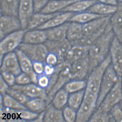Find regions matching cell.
Returning <instances> with one entry per match:
<instances>
[{
  "label": "cell",
  "instance_id": "1",
  "mask_svg": "<svg viewBox=\"0 0 122 122\" xmlns=\"http://www.w3.org/2000/svg\"><path fill=\"white\" fill-rule=\"evenodd\" d=\"M115 36L110 21L103 34L89 46V75L109 54L111 45Z\"/></svg>",
  "mask_w": 122,
  "mask_h": 122
},
{
  "label": "cell",
  "instance_id": "2",
  "mask_svg": "<svg viewBox=\"0 0 122 122\" xmlns=\"http://www.w3.org/2000/svg\"><path fill=\"white\" fill-rule=\"evenodd\" d=\"M105 71L103 67L99 66L93 69L86 79V85L81 107L89 111L96 110L102 80Z\"/></svg>",
  "mask_w": 122,
  "mask_h": 122
},
{
  "label": "cell",
  "instance_id": "3",
  "mask_svg": "<svg viewBox=\"0 0 122 122\" xmlns=\"http://www.w3.org/2000/svg\"><path fill=\"white\" fill-rule=\"evenodd\" d=\"M119 78L117 73L111 63L106 68L102 78L97 102L96 109L99 107L105 97L114 86Z\"/></svg>",
  "mask_w": 122,
  "mask_h": 122
},
{
  "label": "cell",
  "instance_id": "4",
  "mask_svg": "<svg viewBox=\"0 0 122 122\" xmlns=\"http://www.w3.org/2000/svg\"><path fill=\"white\" fill-rule=\"evenodd\" d=\"M18 48L25 53L32 61H39L46 64V57L49 52L44 43L32 44L22 43Z\"/></svg>",
  "mask_w": 122,
  "mask_h": 122
},
{
  "label": "cell",
  "instance_id": "5",
  "mask_svg": "<svg viewBox=\"0 0 122 122\" xmlns=\"http://www.w3.org/2000/svg\"><path fill=\"white\" fill-rule=\"evenodd\" d=\"M27 30L17 31L7 35L1 40L0 56L4 57L8 53L14 51L22 42L24 36Z\"/></svg>",
  "mask_w": 122,
  "mask_h": 122
},
{
  "label": "cell",
  "instance_id": "6",
  "mask_svg": "<svg viewBox=\"0 0 122 122\" xmlns=\"http://www.w3.org/2000/svg\"><path fill=\"white\" fill-rule=\"evenodd\" d=\"M122 78H119L117 82L105 97L98 108L103 112H109L113 107L121 101L122 100Z\"/></svg>",
  "mask_w": 122,
  "mask_h": 122
},
{
  "label": "cell",
  "instance_id": "7",
  "mask_svg": "<svg viewBox=\"0 0 122 122\" xmlns=\"http://www.w3.org/2000/svg\"><path fill=\"white\" fill-rule=\"evenodd\" d=\"M71 80V64L65 60L62 62V66L58 73V77L55 84L48 94V105L51 102L56 92L62 89L66 84Z\"/></svg>",
  "mask_w": 122,
  "mask_h": 122
},
{
  "label": "cell",
  "instance_id": "8",
  "mask_svg": "<svg viewBox=\"0 0 122 122\" xmlns=\"http://www.w3.org/2000/svg\"><path fill=\"white\" fill-rule=\"evenodd\" d=\"M44 44L47 47L49 53H53L57 56L58 63L65 61L67 53L72 46L67 39L59 41L47 40Z\"/></svg>",
  "mask_w": 122,
  "mask_h": 122
},
{
  "label": "cell",
  "instance_id": "9",
  "mask_svg": "<svg viewBox=\"0 0 122 122\" xmlns=\"http://www.w3.org/2000/svg\"><path fill=\"white\" fill-rule=\"evenodd\" d=\"M10 88L20 91L31 99L40 98L44 99L46 102L47 107L48 106L49 99L46 90L36 84H30L24 85H14Z\"/></svg>",
  "mask_w": 122,
  "mask_h": 122
},
{
  "label": "cell",
  "instance_id": "10",
  "mask_svg": "<svg viewBox=\"0 0 122 122\" xmlns=\"http://www.w3.org/2000/svg\"><path fill=\"white\" fill-rule=\"evenodd\" d=\"M111 64L119 78H122V47L115 36L111 45Z\"/></svg>",
  "mask_w": 122,
  "mask_h": 122
},
{
  "label": "cell",
  "instance_id": "11",
  "mask_svg": "<svg viewBox=\"0 0 122 122\" xmlns=\"http://www.w3.org/2000/svg\"><path fill=\"white\" fill-rule=\"evenodd\" d=\"M21 29H22L21 25L18 17L1 15V40L10 34Z\"/></svg>",
  "mask_w": 122,
  "mask_h": 122
},
{
  "label": "cell",
  "instance_id": "12",
  "mask_svg": "<svg viewBox=\"0 0 122 122\" xmlns=\"http://www.w3.org/2000/svg\"><path fill=\"white\" fill-rule=\"evenodd\" d=\"M34 13L33 0H20L18 18L22 29H27L29 21Z\"/></svg>",
  "mask_w": 122,
  "mask_h": 122
},
{
  "label": "cell",
  "instance_id": "13",
  "mask_svg": "<svg viewBox=\"0 0 122 122\" xmlns=\"http://www.w3.org/2000/svg\"><path fill=\"white\" fill-rule=\"evenodd\" d=\"M89 74V56L80 59L71 64V80H84Z\"/></svg>",
  "mask_w": 122,
  "mask_h": 122
},
{
  "label": "cell",
  "instance_id": "14",
  "mask_svg": "<svg viewBox=\"0 0 122 122\" xmlns=\"http://www.w3.org/2000/svg\"><path fill=\"white\" fill-rule=\"evenodd\" d=\"M0 67L1 69L10 71L16 77L22 73L17 56L15 51L4 55Z\"/></svg>",
  "mask_w": 122,
  "mask_h": 122
},
{
  "label": "cell",
  "instance_id": "15",
  "mask_svg": "<svg viewBox=\"0 0 122 122\" xmlns=\"http://www.w3.org/2000/svg\"><path fill=\"white\" fill-rule=\"evenodd\" d=\"M47 40L45 30L35 29L26 31L22 43L32 44H43Z\"/></svg>",
  "mask_w": 122,
  "mask_h": 122
},
{
  "label": "cell",
  "instance_id": "16",
  "mask_svg": "<svg viewBox=\"0 0 122 122\" xmlns=\"http://www.w3.org/2000/svg\"><path fill=\"white\" fill-rule=\"evenodd\" d=\"M70 22H67L60 25L44 30L47 34V40L59 41L66 39Z\"/></svg>",
  "mask_w": 122,
  "mask_h": 122
},
{
  "label": "cell",
  "instance_id": "17",
  "mask_svg": "<svg viewBox=\"0 0 122 122\" xmlns=\"http://www.w3.org/2000/svg\"><path fill=\"white\" fill-rule=\"evenodd\" d=\"M81 0H49L40 13L50 14L60 11L73 3Z\"/></svg>",
  "mask_w": 122,
  "mask_h": 122
},
{
  "label": "cell",
  "instance_id": "18",
  "mask_svg": "<svg viewBox=\"0 0 122 122\" xmlns=\"http://www.w3.org/2000/svg\"><path fill=\"white\" fill-rule=\"evenodd\" d=\"M89 46H72L66 56V61L72 64L80 59L88 56Z\"/></svg>",
  "mask_w": 122,
  "mask_h": 122
},
{
  "label": "cell",
  "instance_id": "19",
  "mask_svg": "<svg viewBox=\"0 0 122 122\" xmlns=\"http://www.w3.org/2000/svg\"><path fill=\"white\" fill-rule=\"evenodd\" d=\"M76 13L72 12H61L59 15L36 29L44 30L60 25L68 22L70 18Z\"/></svg>",
  "mask_w": 122,
  "mask_h": 122
},
{
  "label": "cell",
  "instance_id": "20",
  "mask_svg": "<svg viewBox=\"0 0 122 122\" xmlns=\"http://www.w3.org/2000/svg\"><path fill=\"white\" fill-rule=\"evenodd\" d=\"M110 20L106 22L98 30L94 33L87 36L83 35L79 40L71 42L70 43L71 46L90 45L104 33L110 22Z\"/></svg>",
  "mask_w": 122,
  "mask_h": 122
},
{
  "label": "cell",
  "instance_id": "21",
  "mask_svg": "<svg viewBox=\"0 0 122 122\" xmlns=\"http://www.w3.org/2000/svg\"><path fill=\"white\" fill-rule=\"evenodd\" d=\"M61 12L46 14L38 12L35 13L29 21L27 26V30H33L44 24L52 18L58 15Z\"/></svg>",
  "mask_w": 122,
  "mask_h": 122
},
{
  "label": "cell",
  "instance_id": "22",
  "mask_svg": "<svg viewBox=\"0 0 122 122\" xmlns=\"http://www.w3.org/2000/svg\"><path fill=\"white\" fill-rule=\"evenodd\" d=\"M112 15L97 18L88 23L82 24L84 35L87 36L92 34L97 31L106 22L110 20Z\"/></svg>",
  "mask_w": 122,
  "mask_h": 122
},
{
  "label": "cell",
  "instance_id": "23",
  "mask_svg": "<svg viewBox=\"0 0 122 122\" xmlns=\"http://www.w3.org/2000/svg\"><path fill=\"white\" fill-rule=\"evenodd\" d=\"M20 0H0L1 15L18 17Z\"/></svg>",
  "mask_w": 122,
  "mask_h": 122
},
{
  "label": "cell",
  "instance_id": "24",
  "mask_svg": "<svg viewBox=\"0 0 122 122\" xmlns=\"http://www.w3.org/2000/svg\"><path fill=\"white\" fill-rule=\"evenodd\" d=\"M98 2L96 0H81L71 4L60 11L79 13L87 10L94 4Z\"/></svg>",
  "mask_w": 122,
  "mask_h": 122
},
{
  "label": "cell",
  "instance_id": "25",
  "mask_svg": "<svg viewBox=\"0 0 122 122\" xmlns=\"http://www.w3.org/2000/svg\"><path fill=\"white\" fill-rule=\"evenodd\" d=\"M43 122H65L63 116L62 110L57 108L52 104H50L45 110Z\"/></svg>",
  "mask_w": 122,
  "mask_h": 122
},
{
  "label": "cell",
  "instance_id": "26",
  "mask_svg": "<svg viewBox=\"0 0 122 122\" xmlns=\"http://www.w3.org/2000/svg\"><path fill=\"white\" fill-rule=\"evenodd\" d=\"M117 9V5L97 2L92 5L85 12L102 15H108L113 14Z\"/></svg>",
  "mask_w": 122,
  "mask_h": 122
},
{
  "label": "cell",
  "instance_id": "27",
  "mask_svg": "<svg viewBox=\"0 0 122 122\" xmlns=\"http://www.w3.org/2000/svg\"><path fill=\"white\" fill-rule=\"evenodd\" d=\"M14 51L17 56L22 71L29 75H30L34 71L32 60L25 53L19 48L16 49Z\"/></svg>",
  "mask_w": 122,
  "mask_h": 122
},
{
  "label": "cell",
  "instance_id": "28",
  "mask_svg": "<svg viewBox=\"0 0 122 122\" xmlns=\"http://www.w3.org/2000/svg\"><path fill=\"white\" fill-rule=\"evenodd\" d=\"M84 35L82 24L75 22H71L67 33L66 39L70 42L79 40Z\"/></svg>",
  "mask_w": 122,
  "mask_h": 122
},
{
  "label": "cell",
  "instance_id": "29",
  "mask_svg": "<svg viewBox=\"0 0 122 122\" xmlns=\"http://www.w3.org/2000/svg\"><path fill=\"white\" fill-rule=\"evenodd\" d=\"M69 93L64 88L56 92L52 100V104L57 108L62 109L68 103Z\"/></svg>",
  "mask_w": 122,
  "mask_h": 122
},
{
  "label": "cell",
  "instance_id": "30",
  "mask_svg": "<svg viewBox=\"0 0 122 122\" xmlns=\"http://www.w3.org/2000/svg\"><path fill=\"white\" fill-rule=\"evenodd\" d=\"M117 9L112 15L110 23L115 35L122 30V4L118 2Z\"/></svg>",
  "mask_w": 122,
  "mask_h": 122
},
{
  "label": "cell",
  "instance_id": "31",
  "mask_svg": "<svg viewBox=\"0 0 122 122\" xmlns=\"http://www.w3.org/2000/svg\"><path fill=\"white\" fill-rule=\"evenodd\" d=\"M107 15L96 14L91 12H83L77 13L70 18L68 22H75L84 24L94 19Z\"/></svg>",
  "mask_w": 122,
  "mask_h": 122
},
{
  "label": "cell",
  "instance_id": "32",
  "mask_svg": "<svg viewBox=\"0 0 122 122\" xmlns=\"http://www.w3.org/2000/svg\"><path fill=\"white\" fill-rule=\"evenodd\" d=\"M85 89L70 93L68 97V106L77 112L80 107L83 101Z\"/></svg>",
  "mask_w": 122,
  "mask_h": 122
},
{
  "label": "cell",
  "instance_id": "33",
  "mask_svg": "<svg viewBox=\"0 0 122 122\" xmlns=\"http://www.w3.org/2000/svg\"><path fill=\"white\" fill-rule=\"evenodd\" d=\"M25 105L31 111L36 113L44 111L47 107L46 101L40 98L31 99Z\"/></svg>",
  "mask_w": 122,
  "mask_h": 122
},
{
  "label": "cell",
  "instance_id": "34",
  "mask_svg": "<svg viewBox=\"0 0 122 122\" xmlns=\"http://www.w3.org/2000/svg\"><path fill=\"white\" fill-rule=\"evenodd\" d=\"M86 80H71L64 86V89L69 93H74L85 89Z\"/></svg>",
  "mask_w": 122,
  "mask_h": 122
},
{
  "label": "cell",
  "instance_id": "35",
  "mask_svg": "<svg viewBox=\"0 0 122 122\" xmlns=\"http://www.w3.org/2000/svg\"><path fill=\"white\" fill-rule=\"evenodd\" d=\"M89 122H115L110 112H103L100 109H97L90 118Z\"/></svg>",
  "mask_w": 122,
  "mask_h": 122
},
{
  "label": "cell",
  "instance_id": "36",
  "mask_svg": "<svg viewBox=\"0 0 122 122\" xmlns=\"http://www.w3.org/2000/svg\"><path fill=\"white\" fill-rule=\"evenodd\" d=\"M4 107L14 109H28L24 105L20 103L7 93L3 96Z\"/></svg>",
  "mask_w": 122,
  "mask_h": 122
},
{
  "label": "cell",
  "instance_id": "37",
  "mask_svg": "<svg viewBox=\"0 0 122 122\" xmlns=\"http://www.w3.org/2000/svg\"><path fill=\"white\" fill-rule=\"evenodd\" d=\"M14 113L17 118L26 120H31L30 122L36 119L39 115L28 109H14Z\"/></svg>",
  "mask_w": 122,
  "mask_h": 122
},
{
  "label": "cell",
  "instance_id": "38",
  "mask_svg": "<svg viewBox=\"0 0 122 122\" xmlns=\"http://www.w3.org/2000/svg\"><path fill=\"white\" fill-rule=\"evenodd\" d=\"M6 93L23 105L25 104L30 99L20 91L10 88L7 90Z\"/></svg>",
  "mask_w": 122,
  "mask_h": 122
},
{
  "label": "cell",
  "instance_id": "39",
  "mask_svg": "<svg viewBox=\"0 0 122 122\" xmlns=\"http://www.w3.org/2000/svg\"><path fill=\"white\" fill-rule=\"evenodd\" d=\"M63 116L65 122H76L77 112L68 106H66L62 110Z\"/></svg>",
  "mask_w": 122,
  "mask_h": 122
},
{
  "label": "cell",
  "instance_id": "40",
  "mask_svg": "<svg viewBox=\"0 0 122 122\" xmlns=\"http://www.w3.org/2000/svg\"><path fill=\"white\" fill-rule=\"evenodd\" d=\"M0 73L4 80L9 86L14 85L16 76L13 73L7 70L0 68Z\"/></svg>",
  "mask_w": 122,
  "mask_h": 122
},
{
  "label": "cell",
  "instance_id": "41",
  "mask_svg": "<svg viewBox=\"0 0 122 122\" xmlns=\"http://www.w3.org/2000/svg\"><path fill=\"white\" fill-rule=\"evenodd\" d=\"M109 112L115 122H122V109L119 103L113 107Z\"/></svg>",
  "mask_w": 122,
  "mask_h": 122
},
{
  "label": "cell",
  "instance_id": "42",
  "mask_svg": "<svg viewBox=\"0 0 122 122\" xmlns=\"http://www.w3.org/2000/svg\"><path fill=\"white\" fill-rule=\"evenodd\" d=\"M15 82L20 85H26L32 82L29 75L23 72L16 77Z\"/></svg>",
  "mask_w": 122,
  "mask_h": 122
},
{
  "label": "cell",
  "instance_id": "43",
  "mask_svg": "<svg viewBox=\"0 0 122 122\" xmlns=\"http://www.w3.org/2000/svg\"><path fill=\"white\" fill-rule=\"evenodd\" d=\"M34 13L40 12L44 7L49 0H33Z\"/></svg>",
  "mask_w": 122,
  "mask_h": 122
},
{
  "label": "cell",
  "instance_id": "44",
  "mask_svg": "<svg viewBox=\"0 0 122 122\" xmlns=\"http://www.w3.org/2000/svg\"><path fill=\"white\" fill-rule=\"evenodd\" d=\"M50 83V77L44 74L38 75V84L39 86L46 89Z\"/></svg>",
  "mask_w": 122,
  "mask_h": 122
},
{
  "label": "cell",
  "instance_id": "45",
  "mask_svg": "<svg viewBox=\"0 0 122 122\" xmlns=\"http://www.w3.org/2000/svg\"><path fill=\"white\" fill-rule=\"evenodd\" d=\"M58 58L57 56L52 53H49L46 57V64L52 66H55L58 63Z\"/></svg>",
  "mask_w": 122,
  "mask_h": 122
},
{
  "label": "cell",
  "instance_id": "46",
  "mask_svg": "<svg viewBox=\"0 0 122 122\" xmlns=\"http://www.w3.org/2000/svg\"><path fill=\"white\" fill-rule=\"evenodd\" d=\"M34 71L38 75H42L44 72L45 64L39 61H32Z\"/></svg>",
  "mask_w": 122,
  "mask_h": 122
},
{
  "label": "cell",
  "instance_id": "47",
  "mask_svg": "<svg viewBox=\"0 0 122 122\" xmlns=\"http://www.w3.org/2000/svg\"><path fill=\"white\" fill-rule=\"evenodd\" d=\"M0 92L2 96L6 94L7 90L9 89V86L4 80L2 76L0 75Z\"/></svg>",
  "mask_w": 122,
  "mask_h": 122
},
{
  "label": "cell",
  "instance_id": "48",
  "mask_svg": "<svg viewBox=\"0 0 122 122\" xmlns=\"http://www.w3.org/2000/svg\"><path fill=\"white\" fill-rule=\"evenodd\" d=\"M54 66H52L47 64L45 65L44 70L43 74L50 77L52 75L54 72Z\"/></svg>",
  "mask_w": 122,
  "mask_h": 122
},
{
  "label": "cell",
  "instance_id": "49",
  "mask_svg": "<svg viewBox=\"0 0 122 122\" xmlns=\"http://www.w3.org/2000/svg\"><path fill=\"white\" fill-rule=\"evenodd\" d=\"M100 3L107 4V5H117L118 2L117 0H96Z\"/></svg>",
  "mask_w": 122,
  "mask_h": 122
},
{
  "label": "cell",
  "instance_id": "50",
  "mask_svg": "<svg viewBox=\"0 0 122 122\" xmlns=\"http://www.w3.org/2000/svg\"><path fill=\"white\" fill-rule=\"evenodd\" d=\"M31 82L37 85L38 82V75L34 71L29 75Z\"/></svg>",
  "mask_w": 122,
  "mask_h": 122
},
{
  "label": "cell",
  "instance_id": "51",
  "mask_svg": "<svg viewBox=\"0 0 122 122\" xmlns=\"http://www.w3.org/2000/svg\"><path fill=\"white\" fill-rule=\"evenodd\" d=\"M45 111L41 113L39 115L38 117L35 120L31 121V122H43V118H44V115Z\"/></svg>",
  "mask_w": 122,
  "mask_h": 122
},
{
  "label": "cell",
  "instance_id": "52",
  "mask_svg": "<svg viewBox=\"0 0 122 122\" xmlns=\"http://www.w3.org/2000/svg\"><path fill=\"white\" fill-rule=\"evenodd\" d=\"M119 104L120 105L121 108L122 109V100L120 102V103H119Z\"/></svg>",
  "mask_w": 122,
  "mask_h": 122
},
{
  "label": "cell",
  "instance_id": "53",
  "mask_svg": "<svg viewBox=\"0 0 122 122\" xmlns=\"http://www.w3.org/2000/svg\"><path fill=\"white\" fill-rule=\"evenodd\" d=\"M118 2L122 4V0H117Z\"/></svg>",
  "mask_w": 122,
  "mask_h": 122
},
{
  "label": "cell",
  "instance_id": "54",
  "mask_svg": "<svg viewBox=\"0 0 122 122\" xmlns=\"http://www.w3.org/2000/svg\"></svg>",
  "mask_w": 122,
  "mask_h": 122
},
{
  "label": "cell",
  "instance_id": "55",
  "mask_svg": "<svg viewBox=\"0 0 122 122\" xmlns=\"http://www.w3.org/2000/svg\"></svg>",
  "mask_w": 122,
  "mask_h": 122
}]
</instances>
